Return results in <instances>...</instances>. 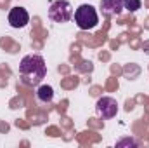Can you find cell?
Segmentation results:
<instances>
[{"mask_svg": "<svg viewBox=\"0 0 149 148\" xmlns=\"http://www.w3.org/2000/svg\"><path fill=\"white\" fill-rule=\"evenodd\" d=\"M47 66L42 56L38 54H28L21 59L19 65V77L23 80V84L26 85H38L42 82V78L45 77Z\"/></svg>", "mask_w": 149, "mask_h": 148, "instance_id": "obj_1", "label": "cell"}, {"mask_svg": "<svg viewBox=\"0 0 149 148\" xmlns=\"http://www.w3.org/2000/svg\"><path fill=\"white\" fill-rule=\"evenodd\" d=\"M74 23L80 30H94L99 25V16L97 11L90 4H81L73 14Z\"/></svg>", "mask_w": 149, "mask_h": 148, "instance_id": "obj_2", "label": "cell"}, {"mask_svg": "<svg viewBox=\"0 0 149 148\" xmlns=\"http://www.w3.org/2000/svg\"><path fill=\"white\" fill-rule=\"evenodd\" d=\"M49 18L54 21V23H59V25H64V23H70L73 19V7L68 0H56L50 4L49 7Z\"/></svg>", "mask_w": 149, "mask_h": 148, "instance_id": "obj_3", "label": "cell"}, {"mask_svg": "<svg viewBox=\"0 0 149 148\" xmlns=\"http://www.w3.org/2000/svg\"><path fill=\"white\" fill-rule=\"evenodd\" d=\"M95 110H97V115L101 118L109 120L113 117H116V113H118V103H116V99L111 98V96H102V98L97 99Z\"/></svg>", "mask_w": 149, "mask_h": 148, "instance_id": "obj_4", "label": "cell"}, {"mask_svg": "<svg viewBox=\"0 0 149 148\" xmlns=\"http://www.w3.org/2000/svg\"><path fill=\"white\" fill-rule=\"evenodd\" d=\"M30 23V14L23 7H12L9 12V25L12 28H24Z\"/></svg>", "mask_w": 149, "mask_h": 148, "instance_id": "obj_5", "label": "cell"}, {"mask_svg": "<svg viewBox=\"0 0 149 148\" xmlns=\"http://www.w3.org/2000/svg\"><path fill=\"white\" fill-rule=\"evenodd\" d=\"M101 11L104 16H120L123 11V0H101Z\"/></svg>", "mask_w": 149, "mask_h": 148, "instance_id": "obj_6", "label": "cell"}, {"mask_svg": "<svg viewBox=\"0 0 149 148\" xmlns=\"http://www.w3.org/2000/svg\"><path fill=\"white\" fill-rule=\"evenodd\" d=\"M37 98L40 103H50L54 98V89L50 85H40L37 91Z\"/></svg>", "mask_w": 149, "mask_h": 148, "instance_id": "obj_7", "label": "cell"}, {"mask_svg": "<svg viewBox=\"0 0 149 148\" xmlns=\"http://www.w3.org/2000/svg\"><path fill=\"white\" fill-rule=\"evenodd\" d=\"M142 7V2L141 0H123V9L130 11V12H135Z\"/></svg>", "mask_w": 149, "mask_h": 148, "instance_id": "obj_8", "label": "cell"}, {"mask_svg": "<svg viewBox=\"0 0 149 148\" xmlns=\"http://www.w3.org/2000/svg\"><path fill=\"white\" fill-rule=\"evenodd\" d=\"M135 145H137V141H135V140H130V138L121 140V141L116 143V147H135Z\"/></svg>", "mask_w": 149, "mask_h": 148, "instance_id": "obj_9", "label": "cell"}]
</instances>
